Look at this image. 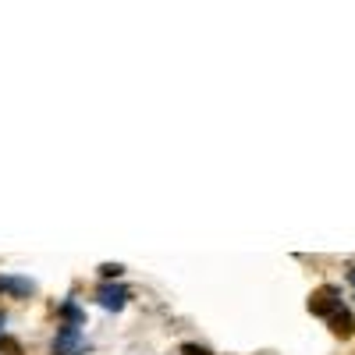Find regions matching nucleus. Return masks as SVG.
<instances>
[{
  "label": "nucleus",
  "mask_w": 355,
  "mask_h": 355,
  "mask_svg": "<svg viewBox=\"0 0 355 355\" xmlns=\"http://www.w3.org/2000/svg\"><path fill=\"white\" fill-rule=\"evenodd\" d=\"M338 309H345L341 306V291L334 288V284H323V288H316L313 295H309V313L313 316H334Z\"/></svg>",
  "instance_id": "nucleus-1"
},
{
  "label": "nucleus",
  "mask_w": 355,
  "mask_h": 355,
  "mask_svg": "<svg viewBox=\"0 0 355 355\" xmlns=\"http://www.w3.org/2000/svg\"><path fill=\"white\" fill-rule=\"evenodd\" d=\"M50 352H53V355H82V352H89V341L82 338V331H78V327L64 323V327L57 331V338H53Z\"/></svg>",
  "instance_id": "nucleus-2"
},
{
  "label": "nucleus",
  "mask_w": 355,
  "mask_h": 355,
  "mask_svg": "<svg viewBox=\"0 0 355 355\" xmlns=\"http://www.w3.org/2000/svg\"><path fill=\"white\" fill-rule=\"evenodd\" d=\"M128 299H132V291H128L125 284H110V281H103V284L96 288V302H100L103 309H114V313H121Z\"/></svg>",
  "instance_id": "nucleus-3"
},
{
  "label": "nucleus",
  "mask_w": 355,
  "mask_h": 355,
  "mask_svg": "<svg viewBox=\"0 0 355 355\" xmlns=\"http://www.w3.org/2000/svg\"><path fill=\"white\" fill-rule=\"evenodd\" d=\"M331 334H334V338H352V334H355V316H352L348 309H338V313L331 316Z\"/></svg>",
  "instance_id": "nucleus-4"
},
{
  "label": "nucleus",
  "mask_w": 355,
  "mask_h": 355,
  "mask_svg": "<svg viewBox=\"0 0 355 355\" xmlns=\"http://www.w3.org/2000/svg\"><path fill=\"white\" fill-rule=\"evenodd\" d=\"M4 291H11L15 299H28V295L36 291V284L28 277H4Z\"/></svg>",
  "instance_id": "nucleus-5"
},
{
  "label": "nucleus",
  "mask_w": 355,
  "mask_h": 355,
  "mask_svg": "<svg viewBox=\"0 0 355 355\" xmlns=\"http://www.w3.org/2000/svg\"><path fill=\"white\" fill-rule=\"evenodd\" d=\"M61 316L71 323V327H82V323H85V313H82L71 299H68V302H61Z\"/></svg>",
  "instance_id": "nucleus-6"
},
{
  "label": "nucleus",
  "mask_w": 355,
  "mask_h": 355,
  "mask_svg": "<svg viewBox=\"0 0 355 355\" xmlns=\"http://www.w3.org/2000/svg\"><path fill=\"white\" fill-rule=\"evenodd\" d=\"M0 355H25V352H21V341H18V338H8V334H0Z\"/></svg>",
  "instance_id": "nucleus-7"
},
{
  "label": "nucleus",
  "mask_w": 355,
  "mask_h": 355,
  "mask_svg": "<svg viewBox=\"0 0 355 355\" xmlns=\"http://www.w3.org/2000/svg\"><path fill=\"white\" fill-rule=\"evenodd\" d=\"M100 274H103L107 281H114V277H121V274H125V266H121V263H103V266H100Z\"/></svg>",
  "instance_id": "nucleus-8"
},
{
  "label": "nucleus",
  "mask_w": 355,
  "mask_h": 355,
  "mask_svg": "<svg viewBox=\"0 0 355 355\" xmlns=\"http://www.w3.org/2000/svg\"><path fill=\"white\" fill-rule=\"evenodd\" d=\"M182 355H214V352L202 348V345H182Z\"/></svg>",
  "instance_id": "nucleus-9"
},
{
  "label": "nucleus",
  "mask_w": 355,
  "mask_h": 355,
  "mask_svg": "<svg viewBox=\"0 0 355 355\" xmlns=\"http://www.w3.org/2000/svg\"><path fill=\"white\" fill-rule=\"evenodd\" d=\"M348 284L355 288V266H352V270H348Z\"/></svg>",
  "instance_id": "nucleus-10"
},
{
  "label": "nucleus",
  "mask_w": 355,
  "mask_h": 355,
  "mask_svg": "<svg viewBox=\"0 0 355 355\" xmlns=\"http://www.w3.org/2000/svg\"><path fill=\"white\" fill-rule=\"evenodd\" d=\"M0 334H4V313H0Z\"/></svg>",
  "instance_id": "nucleus-11"
},
{
  "label": "nucleus",
  "mask_w": 355,
  "mask_h": 355,
  "mask_svg": "<svg viewBox=\"0 0 355 355\" xmlns=\"http://www.w3.org/2000/svg\"><path fill=\"white\" fill-rule=\"evenodd\" d=\"M0 291H4V277H0Z\"/></svg>",
  "instance_id": "nucleus-12"
}]
</instances>
